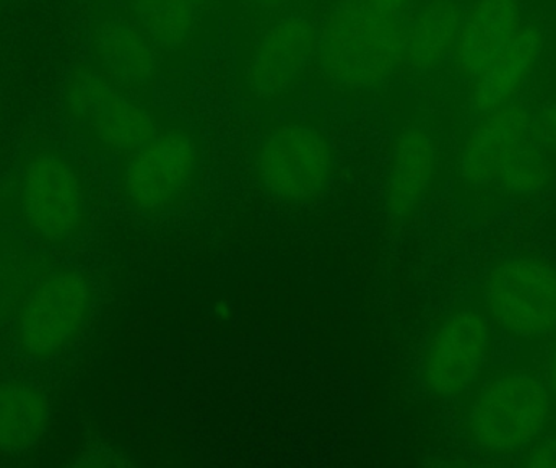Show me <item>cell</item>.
<instances>
[{"instance_id": "obj_1", "label": "cell", "mask_w": 556, "mask_h": 468, "mask_svg": "<svg viewBox=\"0 0 556 468\" xmlns=\"http://www.w3.org/2000/svg\"><path fill=\"white\" fill-rule=\"evenodd\" d=\"M555 169V156L535 134L534 111L519 101L477 117L460 146V181L477 195L541 194Z\"/></svg>"}, {"instance_id": "obj_2", "label": "cell", "mask_w": 556, "mask_h": 468, "mask_svg": "<svg viewBox=\"0 0 556 468\" xmlns=\"http://www.w3.org/2000/svg\"><path fill=\"white\" fill-rule=\"evenodd\" d=\"M0 207L18 233L42 248H64L90 225L87 176L77 160L62 150H35L23 156L5 182Z\"/></svg>"}, {"instance_id": "obj_3", "label": "cell", "mask_w": 556, "mask_h": 468, "mask_svg": "<svg viewBox=\"0 0 556 468\" xmlns=\"http://www.w3.org/2000/svg\"><path fill=\"white\" fill-rule=\"evenodd\" d=\"M405 28L376 0H340L319 29L313 64L336 90H376L405 65Z\"/></svg>"}, {"instance_id": "obj_4", "label": "cell", "mask_w": 556, "mask_h": 468, "mask_svg": "<svg viewBox=\"0 0 556 468\" xmlns=\"http://www.w3.org/2000/svg\"><path fill=\"white\" fill-rule=\"evenodd\" d=\"M201 165V136L185 121L165 117L152 139L117 160V194L137 214L162 217L194 192Z\"/></svg>"}, {"instance_id": "obj_5", "label": "cell", "mask_w": 556, "mask_h": 468, "mask_svg": "<svg viewBox=\"0 0 556 468\" xmlns=\"http://www.w3.org/2000/svg\"><path fill=\"white\" fill-rule=\"evenodd\" d=\"M62 107L71 129L98 159L119 160L152 139L165 117L104 80L88 62L68 75Z\"/></svg>"}, {"instance_id": "obj_6", "label": "cell", "mask_w": 556, "mask_h": 468, "mask_svg": "<svg viewBox=\"0 0 556 468\" xmlns=\"http://www.w3.org/2000/svg\"><path fill=\"white\" fill-rule=\"evenodd\" d=\"M551 410V389L541 379L503 372L485 382L467 405V438L486 456H515L544 433Z\"/></svg>"}, {"instance_id": "obj_7", "label": "cell", "mask_w": 556, "mask_h": 468, "mask_svg": "<svg viewBox=\"0 0 556 468\" xmlns=\"http://www.w3.org/2000/svg\"><path fill=\"white\" fill-rule=\"evenodd\" d=\"M93 300V284L84 270L52 264L13 319L18 352L36 362L64 352L87 326Z\"/></svg>"}, {"instance_id": "obj_8", "label": "cell", "mask_w": 556, "mask_h": 468, "mask_svg": "<svg viewBox=\"0 0 556 468\" xmlns=\"http://www.w3.org/2000/svg\"><path fill=\"white\" fill-rule=\"evenodd\" d=\"M480 306L509 336H551L556 330V268L532 257L495 262L483 277Z\"/></svg>"}, {"instance_id": "obj_9", "label": "cell", "mask_w": 556, "mask_h": 468, "mask_svg": "<svg viewBox=\"0 0 556 468\" xmlns=\"http://www.w3.org/2000/svg\"><path fill=\"white\" fill-rule=\"evenodd\" d=\"M492 326L473 301L457 303L438 320L421 358V384L430 397L450 401L477 381L492 353Z\"/></svg>"}, {"instance_id": "obj_10", "label": "cell", "mask_w": 556, "mask_h": 468, "mask_svg": "<svg viewBox=\"0 0 556 468\" xmlns=\"http://www.w3.org/2000/svg\"><path fill=\"white\" fill-rule=\"evenodd\" d=\"M257 179L280 201L304 202L329 188L336 153L326 134L304 123H281L257 150Z\"/></svg>"}, {"instance_id": "obj_11", "label": "cell", "mask_w": 556, "mask_h": 468, "mask_svg": "<svg viewBox=\"0 0 556 468\" xmlns=\"http://www.w3.org/2000/svg\"><path fill=\"white\" fill-rule=\"evenodd\" d=\"M88 64L104 80L150 103L162 75V51L124 5L100 7L90 22Z\"/></svg>"}, {"instance_id": "obj_12", "label": "cell", "mask_w": 556, "mask_h": 468, "mask_svg": "<svg viewBox=\"0 0 556 468\" xmlns=\"http://www.w3.org/2000/svg\"><path fill=\"white\" fill-rule=\"evenodd\" d=\"M319 29L307 16H280L264 33L243 77V91L260 107L291 100L316 58Z\"/></svg>"}, {"instance_id": "obj_13", "label": "cell", "mask_w": 556, "mask_h": 468, "mask_svg": "<svg viewBox=\"0 0 556 468\" xmlns=\"http://www.w3.org/2000/svg\"><path fill=\"white\" fill-rule=\"evenodd\" d=\"M525 0H473L464 9L453 62L457 78L473 84L526 22Z\"/></svg>"}, {"instance_id": "obj_14", "label": "cell", "mask_w": 556, "mask_h": 468, "mask_svg": "<svg viewBox=\"0 0 556 468\" xmlns=\"http://www.w3.org/2000/svg\"><path fill=\"white\" fill-rule=\"evenodd\" d=\"M547 39V23L528 15L511 42L470 85V106L477 117L518 101L519 93L541 64Z\"/></svg>"}, {"instance_id": "obj_15", "label": "cell", "mask_w": 556, "mask_h": 468, "mask_svg": "<svg viewBox=\"0 0 556 468\" xmlns=\"http://www.w3.org/2000/svg\"><path fill=\"white\" fill-rule=\"evenodd\" d=\"M437 168V143L427 127L410 123L397 130L386 186V204L395 220H408L424 204Z\"/></svg>"}, {"instance_id": "obj_16", "label": "cell", "mask_w": 556, "mask_h": 468, "mask_svg": "<svg viewBox=\"0 0 556 468\" xmlns=\"http://www.w3.org/2000/svg\"><path fill=\"white\" fill-rule=\"evenodd\" d=\"M464 9L459 0H427L405 28V65L427 72L451 61Z\"/></svg>"}, {"instance_id": "obj_17", "label": "cell", "mask_w": 556, "mask_h": 468, "mask_svg": "<svg viewBox=\"0 0 556 468\" xmlns=\"http://www.w3.org/2000/svg\"><path fill=\"white\" fill-rule=\"evenodd\" d=\"M51 421L48 394L31 382H0V453L16 454L39 443Z\"/></svg>"}, {"instance_id": "obj_18", "label": "cell", "mask_w": 556, "mask_h": 468, "mask_svg": "<svg viewBox=\"0 0 556 468\" xmlns=\"http://www.w3.org/2000/svg\"><path fill=\"white\" fill-rule=\"evenodd\" d=\"M52 261L18 231L0 230V327L13 322Z\"/></svg>"}, {"instance_id": "obj_19", "label": "cell", "mask_w": 556, "mask_h": 468, "mask_svg": "<svg viewBox=\"0 0 556 468\" xmlns=\"http://www.w3.org/2000/svg\"><path fill=\"white\" fill-rule=\"evenodd\" d=\"M212 0H124V7L143 31L168 52L185 48L211 7Z\"/></svg>"}, {"instance_id": "obj_20", "label": "cell", "mask_w": 556, "mask_h": 468, "mask_svg": "<svg viewBox=\"0 0 556 468\" xmlns=\"http://www.w3.org/2000/svg\"><path fill=\"white\" fill-rule=\"evenodd\" d=\"M521 466L534 468H556V433L539 437L522 451Z\"/></svg>"}, {"instance_id": "obj_21", "label": "cell", "mask_w": 556, "mask_h": 468, "mask_svg": "<svg viewBox=\"0 0 556 468\" xmlns=\"http://www.w3.org/2000/svg\"><path fill=\"white\" fill-rule=\"evenodd\" d=\"M534 129L539 140L556 159V103L534 111Z\"/></svg>"}, {"instance_id": "obj_22", "label": "cell", "mask_w": 556, "mask_h": 468, "mask_svg": "<svg viewBox=\"0 0 556 468\" xmlns=\"http://www.w3.org/2000/svg\"><path fill=\"white\" fill-rule=\"evenodd\" d=\"M382 9L388 12L394 13V15L402 16L404 18L407 13L408 7L414 3V0H376Z\"/></svg>"}, {"instance_id": "obj_23", "label": "cell", "mask_w": 556, "mask_h": 468, "mask_svg": "<svg viewBox=\"0 0 556 468\" xmlns=\"http://www.w3.org/2000/svg\"><path fill=\"white\" fill-rule=\"evenodd\" d=\"M251 2L256 3V5L261 7V9L277 10L287 5L290 0H251Z\"/></svg>"}, {"instance_id": "obj_24", "label": "cell", "mask_w": 556, "mask_h": 468, "mask_svg": "<svg viewBox=\"0 0 556 468\" xmlns=\"http://www.w3.org/2000/svg\"><path fill=\"white\" fill-rule=\"evenodd\" d=\"M548 384L556 394V346L552 353L551 365H548Z\"/></svg>"}, {"instance_id": "obj_25", "label": "cell", "mask_w": 556, "mask_h": 468, "mask_svg": "<svg viewBox=\"0 0 556 468\" xmlns=\"http://www.w3.org/2000/svg\"><path fill=\"white\" fill-rule=\"evenodd\" d=\"M87 2H90L93 9H100V7L111 5V3H114V0H87Z\"/></svg>"}, {"instance_id": "obj_26", "label": "cell", "mask_w": 556, "mask_h": 468, "mask_svg": "<svg viewBox=\"0 0 556 468\" xmlns=\"http://www.w3.org/2000/svg\"><path fill=\"white\" fill-rule=\"evenodd\" d=\"M0 2H2V0H0Z\"/></svg>"}]
</instances>
